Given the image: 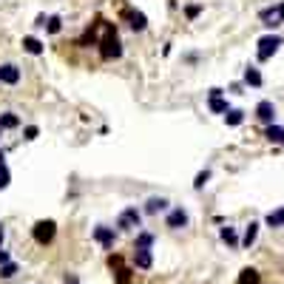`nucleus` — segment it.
<instances>
[{
  "instance_id": "f257e3e1",
  "label": "nucleus",
  "mask_w": 284,
  "mask_h": 284,
  "mask_svg": "<svg viewBox=\"0 0 284 284\" xmlns=\"http://www.w3.org/2000/svg\"><path fill=\"white\" fill-rule=\"evenodd\" d=\"M100 57L102 60H120L122 57V40L116 34V28L111 23H106V34L100 37Z\"/></svg>"
},
{
  "instance_id": "f03ea898",
  "label": "nucleus",
  "mask_w": 284,
  "mask_h": 284,
  "mask_svg": "<svg viewBox=\"0 0 284 284\" xmlns=\"http://www.w3.org/2000/svg\"><path fill=\"white\" fill-rule=\"evenodd\" d=\"M136 228H142V210L136 204H128L116 216V230H136Z\"/></svg>"
},
{
  "instance_id": "7ed1b4c3",
  "label": "nucleus",
  "mask_w": 284,
  "mask_h": 284,
  "mask_svg": "<svg viewBox=\"0 0 284 284\" xmlns=\"http://www.w3.org/2000/svg\"><path fill=\"white\" fill-rule=\"evenodd\" d=\"M282 34H264L262 40H258V48H256V57H258V62H267L270 57H273L278 48H282Z\"/></svg>"
},
{
  "instance_id": "20e7f679",
  "label": "nucleus",
  "mask_w": 284,
  "mask_h": 284,
  "mask_svg": "<svg viewBox=\"0 0 284 284\" xmlns=\"http://www.w3.org/2000/svg\"><path fill=\"white\" fill-rule=\"evenodd\" d=\"M32 236H34L37 244H52L54 236H57V224L52 219H40V222L32 228Z\"/></svg>"
},
{
  "instance_id": "39448f33",
  "label": "nucleus",
  "mask_w": 284,
  "mask_h": 284,
  "mask_svg": "<svg viewBox=\"0 0 284 284\" xmlns=\"http://www.w3.org/2000/svg\"><path fill=\"white\" fill-rule=\"evenodd\" d=\"M23 80V68L18 62H0V86H18Z\"/></svg>"
},
{
  "instance_id": "423d86ee",
  "label": "nucleus",
  "mask_w": 284,
  "mask_h": 284,
  "mask_svg": "<svg viewBox=\"0 0 284 284\" xmlns=\"http://www.w3.org/2000/svg\"><path fill=\"white\" fill-rule=\"evenodd\" d=\"M122 20H128V26L134 32H145L148 28V18H145V12L140 9H122Z\"/></svg>"
},
{
  "instance_id": "0eeeda50",
  "label": "nucleus",
  "mask_w": 284,
  "mask_h": 284,
  "mask_svg": "<svg viewBox=\"0 0 284 284\" xmlns=\"http://www.w3.org/2000/svg\"><path fill=\"white\" fill-rule=\"evenodd\" d=\"M91 239L100 242L106 250L114 248V242H116V230L114 228H106V224H100V228H94V233H91Z\"/></svg>"
},
{
  "instance_id": "6e6552de",
  "label": "nucleus",
  "mask_w": 284,
  "mask_h": 284,
  "mask_svg": "<svg viewBox=\"0 0 284 284\" xmlns=\"http://www.w3.org/2000/svg\"><path fill=\"white\" fill-rule=\"evenodd\" d=\"M188 210L185 208H170L168 216H165V224H168L170 230H179V228H188Z\"/></svg>"
},
{
  "instance_id": "1a4fd4ad",
  "label": "nucleus",
  "mask_w": 284,
  "mask_h": 284,
  "mask_svg": "<svg viewBox=\"0 0 284 284\" xmlns=\"http://www.w3.org/2000/svg\"><path fill=\"white\" fill-rule=\"evenodd\" d=\"M256 120L262 125H270V122H276V106L270 102V100H262L256 106Z\"/></svg>"
},
{
  "instance_id": "9d476101",
  "label": "nucleus",
  "mask_w": 284,
  "mask_h": 284,
  "mask_svg": "<svg viewBox=\"0 0 284 284\" xmlns=\"http://www.w3.org/2000/svg\"><path fill=\"white\" fill-rule=\"evenodd\" d=\"M242 82H244L248 88H262V86H264V77H262V71H258L256 66H248V68H244V77H242Z\"/></svg>"
},
{
  "instance_id": "9b49d317",
  "label": "nucleus",
  "mask_w": 284,
  "mask_h": 284,
  "mask_svg": "<svg viewBox=\"0 0 284 284\" xmlns=\"http://www.w3.org/2000/svg\"><path fill=\"white\" fill-rule=\"evenodd\" d=\"M23 52L32 54V57H40V54L46 52V46H43V40H40V37L26 34V37H23Z\"/></svg>"
},
{
  "instance_id": "f8f14e48",
  "label": "nucleus",
  "mask_w": 284,
  "mask_h": 284,
  "mask_svg": "<svg viewBox=\"0 0 284 284\" xmlns=\"http://www.w3.org/2000/svg\"><path fill=\"white\" fill-rule=\"evenodd\" d=\"M134 264L140 267V270H151L154 264V256L148 248H134Z\"/></svg>"
},
{
  "instance_id": "ddd939ff",
  "label": "nucleus",
  "mask_w": 284,
  "mask_h": 284,
  "mask_svg": "<svg viewBox=\"0 0 284 284\" xmlns=\"http://www.w3.org/2000/svg\"><path fill=\"white\" fill-rule=\"evenodd\" d=\"M168 199H165V196H151V199H148V202H145V208H142V210L148 213V216H156V213H162V210H168Z\"/></svg>"
},
{
  "instance_id": "4468645a",
  "label": "nucleus",
  "mask_w": 284,
  "mask_h": 284,
  "mask_svg": "<svg viewBox=\"0 0 284 284\" xmlns=\"http://www.w3.org/2000/svg\"><path fill=\"white\" fill-rule=\"evenodd\" d=\"M264 140L267 142H276V145H284V125H264Z\"/></svg>"
},
{
  "instance_id": "2eb2a0df",
  "label": "nucleus",
  "mask_w": 284,
  "mask_h": 284,
  "mask_svg": "<svg viewBox=\"0 0 284 284\" xmlns=\"http://www.w3.org/2000/svg\"><path fill=\"white\" fill-rule=\"evenodd\" d=\"M14 128H20V116L14 111H3L0 114V131H14Z\"/></svg>"
},
{
  "instance_id": "dca6fc26",
  "label": "nucleus",
  "mask_w": 284,
  "mask_h": 284,
  "mask_svg": "<svg viewBox=\"0 0 284 284\" xmlns=\"http://www.w3.org/2000/svg\"><path fill=\"white\" fill-rule=\"evenodd\" d=\"M258 239V222H250L244 228V236H242V248H253Z\"/></svg>"
},
{
  "instance_id": "f3484780",
  "label": "nucleus",
  "mask_w": 284,
  "mask_h": 284,
  "mask_svg": "<svg viewBox=\"0 0 284 284\" xmlns=\"http://www.w3.org/2000/svg\"><path fill=\"white\" fill-rule=\"evenodd\" d=\"M242 122H244V111H239V108H228V114H224V125H228V128H239Z\"/></svg>"
},
{
  "instance_id": "a211bd4d",
  "label": "nucleus",
  "mask_w": 284,
  "mask_h": 284,
  "mask_svg": "<svg viewBox=\"0 0 284 284\" xmlns=\"http://www.w3.org/2000/svg\"><path fill=\"white\" fill-rule=\"evenodd\" d=\"M264 224H267V228H273V230H276V228H284V208L267 213V216H264Z\"/></svg>"
},
{
  "instance_id": "6ab92c4d",
  "label": "nucleus",
  "mask_w": 284,
  "mask_h": 284,
  "mask_svg": "<svg viewBox=\"0 0 284 284\" xmlns=\"http://www.w3.org/2000/svg\"><path fill=\"white\" fill-rule=\"evenodd\" d=\"M219 239H222L228 248H239L242 244L239 236H236V228H222V230H219Z\"/></svg>"
},
{
  "instance_id": "aec40b11",
  "label": "nucleus",
  "mask_w": 284,
  "mask_h": 284,
  "mask_svg": "<svg viewBox=\"0 0 284 284\" xmlns=\"http://www.w3.org/2000/svg\"><path fill=\"white\" fill-rule=\"evenodd\" d=\"M208 108H210L213 114H228V100H222V94L208 97Z\"/></svg>"
},
{
  "instance_id": "412c9836",
  "label": "nucleus",
  "mask_w": 284,
  "mask_h": 284,
  "mask_svg": "<svg viewBox=\"0 0 284 284\" xmlns=\"http://www.w3.org/2000/svg\"><path fill=\"white\" fill-rule=\"evenodd\" d=\"M134 248H148V250H151V248H154V233L140 230V233H136V242H134Z\"/></svg>"
},
{
  "instance_id": "4be33fe9",
  "label": "nucleus",
  "mask_w": 284,
  "mask_h": 284,
  "mask_svg": "<svg viewBox=\"0 0 284 284\" xmlns=\"http://www.w3.org/2000/svg\"><path fill=\"white\" fill-rule=\"evenodd\" d=\"M239 284H258V270L244 267V270L239 273Z\"/></svg>"
},
{
  "instance_id": "5701e85b",
  "label": "nucleus",
  "mask_w": 284,
  "mask_h": 284,
  "mask_svg": "<svg viewBox=\"0 0 284 284\" xmlns=\"http://www.w3.org/2000/svg\"><path fill=\"white\" fill-rule=\"evenodd\" d=\"M46 32H48V34H60L62 32V18L60 14H52V18L46 20Z\"/></svg>"
},
{
  "instance_id": "b1692460",
  "label": "nucleus",
  "mask_w": 284,
  "mask_h": 284,
  "mask_svg": "<svg viewBox=\"0 0 284 284\" xmlns=\"http://www.w3.org/2000/svg\"><path fill=\"white\" fill-rule=\"evenodd\" d=\"M208 182H210V170L204 168V170H199V174H196V179H194V190H202Z\"/></svg>"
},
{
  "instance_id": "393cba45",
  "label": "nucleus",
  "mask_w": 284,
  "mask_h": 284,
  "mask_svg": "<svg viewBox=\"0 0 284 284\" xmlns=\"http://www.w3.org/2000/svg\"><path fill=\"white\" fill-rule=\"evenodd\" d=\"M202 9H204L202 3H190V6H185V18L188 20H196L199 14H202Z\"/></svg>"
},
{
  "instance_id": "a878e982",
  "label": "nucleus",
  "mask_w": 284,
  "mask_h": 284,
  "mask_svg": "<svg viewBox=\"0 0 284 284\" xmlns=\"http://www.w3.org/2000/svg\"><path fill=\"white\" fill-rule=\"evenodd\" d=\"M9 182H12V170H9V165L3 162V165H0V190L9 188Z\"/></svg>"
},
{
  "instance_id": "bb28decb",
  "label": "nucleus",
  "mask_w": 284,
  "mask_h": 284,
  "mask_svg": "<svg viewBox=\"0 0 284 284\" xmlns=\"http://www.w3.org/2000/svg\"><path fill=\"white\" fill-rule=\"evenodd\" d=\"M14 273H18V264H14V262H6V264H0V278H12Z\"/></svg>"
},
{
  "instance_id": "cd10ccee",
  "label": "nucleus",
  "mask_w": 284,
  "mask_h": 284,
  "mask_svg": "<svg viewBox=\"0 0 284 284\" xmlns=\"http://www.w3.org/2000/svg\"><path fill=\"white\" fill-rule=\"evenodd\" d=\"M37 136H40V128H37V125H26V128H23V140L26 142H34Z\"/></svg>"
},
{
  "instance_id": "c85d7f7f",
  "label": "nucleus",
  "mask_w": 284,
  "mask_h": 284,
  "mask_svg": "<svg viewBox=\"0 0 284 284\" xmlns=\"http://www.w3.org/2000/svg\"><path fill=\"white\" fill-rule=\"evenodd\" d=\"M46 20H48L46 14H37V18H34V26L37 28H46Z\"/></svg>"
},
{
  "instance_id": "c756f323",
  "label": "nucleus",
  "mask_w": 284,
  "mask_h": 284,
  "mask_svg": "<svg viewBox=\"0 0 284 284\" xmlns=\"http://www.w3.org/2000/svg\"><path fill=\"white\" fill-rule=\"evenodd\" d=\"M242 88H244V82H233V86H230V94H244Z\"/></svg>"
},
{
  "instance_id": "7c9ffc66",
  "label": "nucleus",
  "mask_w": 284,
  "mask_h": 284,
  "mask_svg": "<svg viewBox=\"0 0 284 284\" xmlns=\"http://www.w3.org/2000/svg\"><path fill=\"white\" fill-rule=\"evenodd\" d=\"M276 14H278V20L284 23V0H282V3H276Z\"/></svg>"
},
{
  "instance_id": "2f4dec72",
  "label": "nucleus",
  "mask_w": 284,
  "mask_h": 284,
  "mask_svg": "<svg viewBox=\"0 0 284 284\" xmlns=\"http://www.w3.org/2000/svg\"><path fill=\"white\" fill-rule=\"evenodd\" d=\"M6 262H12L9 250H3V248H0V264H6Z\"/></svg>"
},
{
  "instance_id": "473e14b6",
  "label": "nucleus",
  "mask_w": 284,
  "mask_h": 284,
  "mask_svg": "<svg viewBox=\"0 0 284 284\" xmlns=\"http://www.w3.org/2000/svg\"><path fill=\"white\" fill-rule=\"evenodd\" d=\"M66 284H80V278L77 276H66Z\"/></svg>"
},
{
  "instance_id": "72a5a7b5",
  "label": "nucleus",
  "mask_w": 284,
  "mask_h": 284,
  "mask_svg": "<svg viewBox=\"0 0 284 284\" xmlns=\"http://www.w3.org/2000/svg\"><path fill=\"white\" fill-rule=\"evenodd\" d=\"M3 236H6V230H3V224H0V244H3Z\"/></svg>"
},
{
  "instance_id": "f704fd0d",
  "label": "nucleus",
  "mask_w": 284,
  "mask_h": 284,
  "mask_svg": "<svg viewBox=\"0 0 284 284\" xmlns=\"http://www.w3.org/2000/svg\"><path fill=\"white\" fill-rule=\"evenodd\" d=\"M3 162H6V154H3V151H0V165H3Z\"/></svg>"
}]
</instances>
